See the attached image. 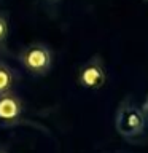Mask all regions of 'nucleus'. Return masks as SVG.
I'll list each match as a JSON object with an SVG mask.
<instances>
[{"label": "nucleus", "mask_w": 148, "mask_h": 153, "mask_svg": "<svg viewBox=\"0 0 148 153\" xmlns=\"http://www.w3.org/2000/svg\"><path fill=\"white\" fill-rule=\"evenodd\" d=\"M147 126V117L142 107L134 104L131 99L123 100L115 113V128L119 136L124 139H132L143 134Z\"/></svg>", "instance_id": "1"}, {"label": "nucleus", "mask_w": 148, "mask_h": 153, "mask_svg": "<svg viewBox=\"0 0 148 153\" xmlns=\"http://www.w3.org/2000/svg\"><path fill=\"white\" fill-rule=\"evenodd\" d=\"M18 61L27 74L33 76H45L53 69V51L45 43L33 42L19 51Z\"/></svg>", "instance_id": "2"}, {"label": "nucleus", "mask_w": 148, "mask_h": 153, "mask_svg": "<svg viewBox=\"0 0 148 153\" xmlns=\"http://www.w3.org/2000/svg\"><path fill=\"white\" fill-rule=\"evenodd\" d=\"M107 81V69L100 54H94L84 62H81L76 72V83L83 89L97 91Z\"/></svg>", "instance_id": "3"}, {"label": "nucleus", "mask_w": 148, "mask_h": 153, "mask_svg": "<svg viewBox=\"0 0 148 153\" xmlns=\"http://www.w3.org/2000/svg\"><path fill=\"white\" fill-rule=\"evenodd\" d=\"M24 115V100L14 93L0 94V124L11 126L16 124Z\"/></svg>", "instance_id": "4"}, {"label": "nucleus", "mask_w": 148, "mask_h": 153, "mask_svg": "<svg viewBox=\"0 0 148 153\" xmlns=\"http://www.w3.org/2000/svg\"><path fill=\"white\" fill-rule=\"evenodd\" d=\"M18 80H19V75L16 69H13L10 64L0 59V94L14 91Z\"/></svg>", "instance_id": "5"}, {"label": "nucleus", "mask_w": 148, "mask_h": 153, "mask_svg": "<svg viewBox=\"0 0 148 153\" xmlns=\"http://www.w3.org/2000/svg\"><path fill=\"white\" fill-rule=\"evenodd\" d=\"M8 33H10L8 13L0 11V56L8 53Z\"/></svg>", "instance_id": "6"}, {"label": "nucleus", "mask_w": 148, "mask_h": 153, "mask_svg": "<svg viewBox=\"0 0 148 153\" xmlns=\"http://www.w3.org/2000/svg\"><path fill=\"white\" fill-rule=\"evenodd\" d=\"M142 110H143V113H145V117L148 118V96H147V97H145V100H143Z\"/></svg>", "instance_id": "7"}, {"label": "nucleus", "mask_w": 148, "mask_h": 153, "mask_svg": "<svg viewBox=\"0 0 148 153\" xmlns=\"http://www.w3.org/2000/svg\"><path fill=\"white\" fill-rule=\"evenodd\" d=\"M43 2H46L48 5H56V3H59L61 0H43Z\"/></svg>", "instance_id": "8"}, {"label": "nucleus", "mask_w": 148, "mask_h": 153, "mask_svg": "<svg viewBox=\"0 0 148 153\" xmlns=\"http://www.w3.org/2000/svg\"><path fill=\"white\" fill-rule=\"evenodd\" d=\"M0 153H7V152H5V150H0Z\"/></svg>", "instance_id": "9"}, {"label": "nucleus", "mask_w": 148, "mask_h": 153, "mask_svg": "<svg viewBox=\"0 0 148 153\" xmlns=\"http://www.w3.org/2000/svg\"><path fill=\"white\" fill-rule=\"evenodd\" d=\"M143 2H148V0H143Z\"/></svg>", "instance_id": "10"}]
</instances>
